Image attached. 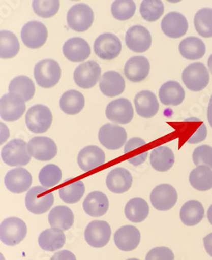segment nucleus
<instances>
[{"label":"nucleus","mask_w":212,"mask_h":260,"mask_svg":"<svg viewBox=\"0 0 212 260\" xmlns=\"http://www.w3.org/2000/svg\"><path fill=\"white\" fill-rule=\"evenodd\" d=\"M62 77V68L55 60L44 59L34 67V78L43 88H51L58 84Z\"/></svg>","instance_id":"obj_1"},{"label":"nucleus","mask_w":212,"mask_h":260,"mask_svg":"<svg viewBox=\"0 0 212 260\" xmlns=\"http://www.w3.org/2000/svg\"><path fill=\"white\" fill-rule=\"evenodd\" d=\"M27 227L25 222L17 217H10L0 224V241L7 246H16L26 237Z\"/></svg>","instance_id":"obj_2"},{"label":"nucleus","mask_w":212,"mask_h":260,"mask_svg":"<svg viewBox=\"0 0 212 260\" xmlns=\"http://www.w3.org/2000/svg\"><path fill=\"white\" fill-rule=\"evenodd\" d=\"M1 158L10 166H26L31 161V155L27 150V143L19 138L10 141L2 148Z\"/></svg>","instance_id":"obj_3"},{"label":"nucleus","mask_w":212,"mask_h":260,"mask_svg":"<svg viewBox=\"0 0 212 260\" xmlns=\"http://www.w3.org/2000/svg\"><path fill=\"white\" fill-rule=\"evenodd\" d=\"M54 195L44 186H34L26 196V206L29 212L42 214L49 211L54 204Z\"/></svg>","instance_id":"obj_4"},{"label":"nucleus","mask_w":212,"mask_h":260,"mask_svg":"<svg viewBox=\"0 0 212 260\" xmlns=\"http://www.w3.org/2000/svg\"><path fill=\"white\" fill-rule=\"evenodd\" d=\"M52 121L53 115L51 110L45 105H34L26 113V126L32 133H46L51 126Z\"/></svg>","instance_id":"obj_5"},{"label":"nucleus","mask_w":212,"mask_h":260,"mask_svg":"<svg viewBox=\"0 0 212 260\" xmlns=\"http://www.w3.org/2000/svg\"><path fill=\"white\" fill-rule=\"evenodd\" d=\"M181 79L188 89L192 92H199L209 84V72L204 64L194 63L184 70Z\"/></svg>","instance_id":"obj_6"},{"label":"nucleus","mask_w":212,"mask_h":260,"mask_svg":"<svg viewBox=\"0 0 212 260\" xmlns=\"http://www.w3.org/2000/svg\"><path fill=\"white\" fill-rule=\"evenodd\" d=\"M67 19L70 28L77 32H83L92 26L95 15L90 6L78 4L70 9Z\"/></svg>","instance_id":"obj_7"},{"label":"nucleus","mask_w":212,"mask_h":260,"mask_svg":"<svg viewBox=\"0 0 212 260\" xmlns=\"http://www.w3.org/2000/svg\"><path fill=\"white\" fill-rule=\"evenodd\" d=\"M26 111V101L16 93H8L0 99V117L13 122L21 119Z\"/></svg>","instance_id":"obj_8"},{"label":"nucleus","mask_w":212,"mask_h":260,"mask_svg":"<svg viewBox=\"0 0 212 260\" xmlns=\"http://www.w3.org/2000/svg\"><path fill=\"white\" fill-rule=\"evenodd\" d=\"M123 45L117 36L104 34L98 37L94 44L95 54L104 60H112L119 56Z\"/></svg>","instance_id":"obj_9"},{"label":"nucleus","mask_w":212,"mask_h":260,"mask_svg":"<svg viewBox=\"0 0 212 260\" xmlns=\"http://www.w3.org/2000/svg\"><path fill=\"white\" fill-rule=\"evenodd\" d=\"M27 150L31 157L39 161L51 160L56 156V143L47 137H35L27 143Z\"/></svg>","instance_id":"obj_10"},{"label":"nucleus","mask_w":212,"mask_h":260,"mask_svg":"<svg viewBox=\"0 0 212 260\" xmlns=\"http://www.w3.org/2000/svg\"><path fill=\"white\" fill-rule=\"evenodd\" d=\"M21 39L27 48L37 49L44 46L48 39V30L39 21H30L22 27Z\"/></svg>","instance_id":"obj_11"},{"label":"nucleus","mask_w":212,"mask_h":260,"mask_svg":"<svg viewBox=\"0 0 212 260\" xmlns=\"http://www.w3.org/2000/svg\"><path fill=\"white\" fill-rule=\"evenodd\" d=\"M105 115L108 120L115 124L127 125L133 119V105L129 100L124 98L110 102L106 107Z\"/></svg>","instance_id":"obj_12"},{"label":"nucleus","mask_w":212,"mask_h":260,"mask_svg":"<svg viewBox=\"0 0 212 260\" xmlns=\"http://www.w3.org/2000/svg\"><path fill=\"white\" fill-rule=\"evenodd\" d=\"M128 134L125 129L114 124H105L99 132V140L105 148L117 150L125 144Z\"/></svg>","instance_id":"obj_13"},{"label":"nucleus","mask_w":212,"mask_h":260,"mask_svg":"<svg viewBox=\"0 0 212 260\" xmlns=\"http://www.w3.org/2000/svg\"><path fill=\"white\" fill-rule=\"evenodd\" d=\"M85 240L93 247L100 248L110 242L111 229L110 224L102 220H94L85 230Z\"/></svg>","instance_id":"obj_14"},{"label":"nucleus","mask_w":212,"mask_h":260,"mask_svg":"<svg viewBox=\"0 0 212 260\" xmlns=\"http://www.w3.org/2000/svg\"><path fill=\"white\" fill-rule=\"evenodd\" d=\"M101 76L100 64L95 61H87L80 64L74 72L76 84L83 89H90L97 84Z\"/></svg>","instance_id":"obj_15"},{"label":"nucleus","mask_w":212,"mask_h":260,"mask_svg":"<svg viewBox=\"0 0 212 260\" xmlns=\"http://www.w3.org/2000/svg\"><path fill=\"white\" fill-rule=\"evenodd\" d=\"M177 198V192L173 186L168 184H161L151 191L150 202L157 210L167 211L175 206Z\"/></svg>","instance_id":"obj_16"},{"label":"nucleus","mask_w":212,"mask_h":260,"mask_svg":"<svg viewBox=\"0 0 212 260\" xmlns=\"http://www.w3.org/2000/svg\"><path fill=\"white\" fill-rule=\"evenodd\" d=\"M126 44L133 52L144 53L152 44L150 32L143 26H132L126 34Z\"/></svg>","instance_id":"obj_17"},{"label":"nucleus","mask_w":212,"mask_h":260,"mask_svg":"<svg viewBox=\"0 0 212 260\" xmlns=\"http://www.w3.org/2000/svg\"><path fill=\"white\" fill-rule=\"evenodd\" d=\"M189 23L186 17L178 12H171L166 15L161 21V30L171 39H179L187 34Z\"/></svg>","instance_id":"obj_18"},{"label":"nucleus","mask_w":212,"mask_h":260,"mask_svg":"<svg viewBox=\"0 0 212 260\" xmlns=\"http://www.w3.org/2000/svg\"><path fill=\"white\" fill-rule=\"evenodd\" d=\"M33 182L30 172L24 168H16L9 171L5 178V185L13 193H23L28 191Z\"/></svg>","instance_id":"obj_19"},{"label":"nucleus","mask_w":212,"mask_h":260,"mask_svg":"<svg viewBox=\"0 0 212 260\" xmlns=\"http://www.w3.org/2000/svg\"><path fill=\"white\" fill-rule=\"evenodd\" d=\"M139 230L133 225H124L115 232L114 241L119 249L124 252H131L136 249L140 243Z\"/></svg>","instance_id":"obj_20"},{"label":"nucleus","mask_w":212,"mask_h":260,"mask_svg":"<svg viewBox=\"0 0 212 260\" xmlns=\"http://www.w3.org/2000/svg\"><path fill=\"white\" fill-rule=\"evenodd\" d=\"M63 54L70 61L83 62L91 54L89 44L81 38H72L67 40L63 46Z\"/></svg>","instance_id":"obj_21"},{"label":"nucleus","mask_w":212,"mask_h":260,"mask_svg":"<svg viewBox=\"0 0 212 260\" xmlns=\"http://www.w3.org/2000/svg\"><path fill=\"white\" fill-rule=\"evenodd\" d=\"M105 162V152L97 146H87L82 148L77 158L78 166L85 172L100 167Z\"/></svg>","instance_id":"obj_22"},{"label":"nucleus","mask_w":212,"mask_h":260,"mask_svg":"<svg viewBox=\"0 0 212 260\" xmlns=\"http://www.w3.org/2000/svg\"><path fill=\"white\" fill-rule=\"evenodd\" d=\"M132 185L133 176L127 169H114L106 177V186L113 193H124L131 188Z\"/></svg>","instance_id":"obj_23"},{"label":"nucleus","mask_w":212,"mask_h":260,"mask_svg":"<svg viewBox=\"0 0 212 260\" xmlns=\"http://www.w3.org/2000/svg\"><path fill=\"white\" fill-rule=\"evenodd\" d=\"M134 105L138 115L147 119L154 117L160 109L156 94L148 90H143L136 95Z\"/></svg>","instance_id":"obj_24"},{"label":"nucleus","mask_w":212,"mask_h":260,"mask_svg":"<svg viewBox=\"0 0 212 260\" xmlns=\"http://www.w3.org/2000/svg\"><path fill=\"white\" fill-rule=\"evenodd\" d=\"M100 88L106 97H116L125 91V80L120 73L109 71L100 77Z\"/></svg>","instance_id":"obj_25"},{"label":"nucleus","mask_w":212,"mask_h":260,"mask_svg":"<svg viewBox=\"0 0 212 260\" xmlns=\"http://www.w3.org/2000/svg\"><path fill=\"white\" fill-rule=\"evenodd\" d=\"M150 71L148 59L143 56L132 57L124 67V73L130 82H140L146 79Z\"/></svg>","instance_id":"obj_26"},{"label":"nucleus","mask_w":212,"mask_h":260,"mask_svg":"<svg viewBox=\"0 0 212 260\" xmlns=\"http://www.w3.org/2000/svg\"><path fill=\"white\" fill-rule=\"evenodd\" d=\"M85 213L92 217H101L109 209V199L101 191H92L87 195L82 204Z\"/></svg>","instance_id":"obj_27"},{"label":"nucleus","mask_w":212,"mask_h":260,"mask_svg":"<svg viewBox=\"0 0 212 260\" xmlns=\"http://www.w3.org/2000/svg\"><path fill=\"white\" fill-rule=\"evenodd\" d=\"M159 97L164 105L177 106L184 102L185 91L179 82L169 81L161 86Z\"/></svg>","instance_id":"obj_28"},{"label":"nucleus","mask_w":212,"mask_h":260,"mask_svg":"<svg viewBox=\"0 0 212 260\" xmlns=\"http://www.w3.org/2000/svg\"><path fill=\"white\" fill-rule=\"evenodd\" d=\"M66 240V235L62 230L52 227L39 235V244L44 251L55 252L63 247Z\"/></svg>","instance_id":"obj_29"},{"label":"nucleus","mask_w":212,"mask_h":260,"mask_svg":"<svg viewBox=\"0 0 212 260\" xmlns=\"http://www.w3.org/2000/svg\"><path fill=\"white\" fill-rule=\"evenodd\" d=\"M174 162L175 156L173 151L166 146H159L151 152V166L159 172L169 171L173 166Z\"/></svg>","instance_id":"obj_30"},{"label":"nucleus","mask_w":212,"mask_h":260,"mask_svg":"<svg viewBox=\"0 0 212 260\" xmlns=\"http://www.w3.org/2000/svg\"><path fill=\"white\" fill-rule=\"evenodd\" d=\"M206 51L205 44L196 37H189L179 44V52L181 56L189 60H197L204 57Z\"/></svg>","instance_id":"obj_31"},{"label":"nucleus","mask_w":212,"mask_h":260,"mask_svg":"<svg viewBox=\"0 0 212 260\" xmlns=\"http://www.w3.org/2000/svg\"><path fill=\"white\" fill-rule=\"evenodd\" d=\"M204 216V207L197 200H189L183 205L180 210V219L187 226H194L201 221Z\"/></svg>","instance_id":"obj_32"},{"label":"nucleus","mask_w":212,"mask_h":260,"mask_svg":"<svg viewBox=\"0 0 212 260\" xmlns=\"http://www.w3.org/2000/svg\"><path fill=\"white\" fill-rule=\"evenodd\" d=\"M49 222L53 228L67 231L74 224V214L68 207L62 205L54 207L49 212Z\"/></svg>","instance_id":"obj_33"},{"label":"nucleus","mask_w":212,"mask_h":260,"mask_svg":"<svg viewBox=\"0 0 212 260\" xmlns=\"http://www.w3.org/2000/svg\"><path fill=\"white\" fill-rule=\"evenodd\" d=\"M59 106L62 111L67 115H77L84 108V96L77 90H69L60 98Z\"/></svg>","instance_id":"obj_34"},{"label":"nucleus","mask_w":212,"mask_h":260,"mask_svg":"<svg viewBox=\"0 0 212 260\" xmlns=\"http://www.w3.org/2000/svg\"><path fill=\"white\" fill-rule=\"evenodd\" d=\"M145 145V141L140 138H131L126 143L124 153L130 154L128 158V161L131 165L138 166L145 162L148 158V151L143 149Z\"/></svg>","instance_id":"obj_35"},{"label":"nucleus","mask_w":212,"mask_h":260,"mask_svg":"<svg viewBox=\"0 0 212 260\" xmlns=\"http://www.w3.org/2000/svg\"><path fill=\"white\" fill-rule=\"evenodd\" d=\"M149 214V207L147 202L141 198H134L128 202L125 207V215L128 220L133 223H140L145 220Z\"/></svg>","instance_id":"obj_36"},{"label":"nucleus","mask_w":212,"mask_h":260,"mask_svg":"<svg viewBox=\"0 0 212 260\" xmlns=\"http://www.w3.org/2000/svg\"><path fill=\"white\" fill-rule=\"evenodd\" d=\"M189 182L198 191H209L212 189V169L206 166H197L189 175Z\"/></svg>","instance_id":"obj_37"},{"label":"nucleus","mask_w":212,"mask_h":260,"mask_svg":"<svg viewBox=\"0 0 212 260\" xmlns=\"http://www.w3.org/2000/svg\"><path fill=\"white\" fill-rule=\"evenodd\" d=\"M19 51L20 44L17 37L11 31H0V59H12Z\"/></svg>","instance_id":"obj_38"},{"label":"nucleus","mask_w":212,"mask_h":260,"mask_svg":"<svg viewBox=\"0 0 212 260\" xmlns=\"http://www.w3.org/2000/svg\"><path fill=\"white\" fill-rule=\"evenodd\" d=\"M9 91L11 93L20 95L27 102L34 97L35 85L28 77L20 76L11 81L9 86Z\"/></svg>","instance_id":"obj_39"},{"label":"nucleus","mask_w":212,"mask_h":260,"mask_svg":"<svg viewBox=\"0 0 212 260\" xmlns=\"http://www.w3.org/2000/svg\"><path fill=\"white\" fill-rule=\"evenodd\" d=\"M194 26L203 38H212V9L199 10L194 16Z\"/></svg>","instance_id":"obj_40"},{"label":"nucleus","mask_w":212,"mask_h":260,"mask_svg":"<svg viewBox=\"0 0 212 260\" xmlns=\"http://www.w3.org/2000/svg\"><path fill=\"white\" fill-rule=\"evenodd\" d=\"M59 197L67 204H76L85 193V185L82 181H74L62 186L59 190Z\"/></svg>","instance_id":"obj_41"},{"label":"nucleus","mask_w":212,"mask_h":260,"mask_svg":"<svg viewBox=\"0 0 212 260\" xmlns=\"http://www.w3.org/2000/svg\"><path fill=\"white\" fill-rule=\"evenodd\" d=\"M165 11L161 0H143L140 6V14L145 21L154 22L161 18Z\"/></svg>","instance_id":"obj_42"},{"label":"nucleus","mask_w":212,"mask_h":260,"mask_svg":"<svg viewBox=\"0 0 212 260\" xmlns=\"http://www.w3.org/2000/svg\"><path fill=\"white\" fill-rule=\"evenodd\" d=\"M62 171L59 166L49 164L44 166L39 172V179L42 186L45 188H52L57 186L62 181Z\"/></svg>","instance_id":"obj_43"},{"label":"nucleus","mask_w":212,"mask_h":260,"mask_svg":"<svg viewBox=\"0 0 212 260\" xmlns=\"http://www.w3.org/2000/svg\"><path fill=\"white\" fill-rule=\"evenodd\" d=\"M135 11L133 0H115L111 6L113 17L118 21H128L134 16Z\"/></svg>","instance_id":"obj_44"},{"label":"nucleus","mask_w":212,"mask_h":260,"mask_svg":"<svg viewBox=\"0 0 212 260\" xmlns=\"http://www.w3.org/2000/svg\"><path fill=\"white\" fill-rule=\"evenodd\" d=\"M59 0H34V12L43 18H50L55 16L59 10Z\"/></svg>","instance_id":"obj_45"},{"label":"nucleus","mask_w":212,"mask_h":260,"mask_svg":"<svg viewBox=\"0 0 212 260\" xmlns=\"http://www.w3.org/2000/svg\"><path fill=\"white\" fill-rule=\"evenodd\" d=\"M193 161L196 166H206L212 169V147L201 145L195 148L193 153Z\"/></svg>","instance_id":"obj_46"},{"label":"nucleus","mask_w":212,"mask_h":260,"mask_svg":"<svg viewBox=\"0 0 212 260\" xmlns=\"http://www.w3.org/2000/svg\"><path fill=\"white\" fill-rule=\"evenodd\" d=\"M145 260H175V256L169 247H158L147 253Z\"/></svg>","instance_id":"obj_47"},{"label":"nucleus","mask_w":212,"mask_h":260,"mask_svg":"<svg viewBox=\"0 0 212 260\" xmlns=\"http://www.w3.org/2000/svg\"><path fill=\"white\" fill-rule=\"evenodd\" d=\"M207 137L206 125L201 122L199 127H197L196 131L187 139V143L195 144V143H201L205 140Z\"/></svg>","instance_id":"obj_48"},{"label":"nucleus","mask_w":212,"mask_h":260,"mask_svg":"<svg viewBox=\"0 0 212 260\" xmlns=\"http://www.w3.org/2000/svg\"><path fill=\"white\" fill-rule=\"evenodd\" d=\"M50 260H77V257L73 252L68 250H63L53 255Z\"/></svg>","instance_id":"obj_49"},{"label":"nucleus","mask_w":212,"mask_h":260,"mask_svg":"<svg viewBox=\"0 0 212 260\" xmlns=\"http://www.w3.org/2000/svg\"><path fill=\"white\" fill-rule=\"evenodd\" d=\"M10 135H11V133H10L8 126L6 124L0 122V146L8 140Z\"/></svg>","instance_id":"obj_50"},{"label":"nucleus","mask_w":212,"mask_h":260,"mask_svg":"<svg viewBox=\"0 0 212 260\" xmlns=\"http://www.w3.org/2000/svg\"><path fill=\"white\" fill-rule=\"evenodd\" d=\"M204 246L207 253L212 257V233L204 237Z\"/></svg>","instance_id":"obj_51"},{"label":"nucleus","mask_w":212,"mask_h":260,"mask_svg":"<svg viewBox=\"0 0 212 260\" xmlns=\"http://www.w3.org/2000/svg\"><path fill=\"white\" fill-rule=\"evenodd\" d=\"M207 119L209 121V124L212 127V95L209 100V105H208V110H207Z\"/></svg>","instance_id":"obj_52"},{"label":"nucleus","mask_w":212,"mask_h":260,"mask_svg":"<svg viewBox=\"0 0 212 260\" xmlns=\"http://www.w3.org/2000/svg\"><path fill=\"white\" fill-rule=\"evenodd\" d=\"M207 218H208V220H209V223L212 224V205H210L209 209H208V212H207Z\"/></svg>","instance_id":"obj_53"},{"label":"nucleus","mask_w":212,"mask_h":260,"mask_svg":"<svg viewBox=\"0 0 212 260\" xmlns=\"http://www.w3.org/2000/svg\"><path fill=\"white\" fill-rule=\"evenodd\" d=\"M208 67H209V72L212 74V54L208 59Z\"/></svg>","instance_id":"obj_54"},{"label":"nucleus","mask_w":212,"mask_h":260,"mask_svg":"<svg viewBox=\"0 0 212 260\" xmlns=\"http://www.w3.org/2000/svg\"><path fill=\"white\" fill-rule=\"evenodd\" d=\"M166 1H168L170 3L176 4L181 2V0H166Z\"/></svg>","instance_id":"obj_55"},{"label":"nucleus","mask_w":212,"mask_h":260,"mask_svg":"<svg viewBox=\"0 0 212 260\" xmlns=\"http://www.w3.org/2000/svg\"><path fill=\"white\" fill-rule=\"evenodd\" d=\"M0 260H6V257L1 252H0Z\"/></svg>","instance_id":"obj_56"},{"label":"nucleus","mask_w":212,"mask_h":260,"mask_svg":"<svg viewBox=\"0 0 212 260\" xmlns=\"http://www.w3.org/2000/svg\"><path fill=\"white\" fill-rule=\"evenodd\" d=\"M128 260H140V259H138V258H130V259H128Z\"/></svg>","instance_id":"obj_57"},{"label":"nucleus","mask_w":212,"mask_h":260,"mask_svg":"<svg viewBox=\"0 0 212 260\" xmlns=\"http://www.w3.org/2000/svg\"><path fill=\"white\" fill-rule=\"evenodd\" d=\"M72 1H77V0H72Z\"/></svg>","instance_id":"obj_58"}]
</instances>
